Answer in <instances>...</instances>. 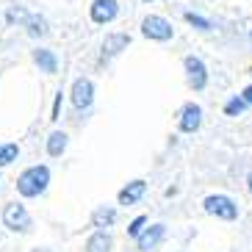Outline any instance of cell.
Wrapping results in <instances>:
<instances>
[{"instance_id":"1","label":"cell","mask_w":252,"mask_h":252,"mask_svg":"<svg viewBox=\"0 0 252 252\" xmlns=\"http://www.w3.org/2000/svg\"><path fill=\"white\" fill-rule=\"evenodd\" d=\"M50 183V169L47 166H31L17 178V191L23 197H39Z\"/></svg>"},{"instance_id":"2","label":"cell","mask_w":252,"mask_h":252,"mask_svg":"<svg viewBox=\"0 0 252 252\" xmlns=\"http://www.w3.org/2000/svg\"><path fill=\"white\" fill-rule=\"evenodd\" d=\"M205 211L208 214L219 216V219H227V222H233L238 216V208L236 202L230 200V197H224V194H214V197H208L205 200Z\"/></svg>"},{"instance_id":"3","label":"cell","mask_w":252,"mask_h":252,"mask_svg":"<svg viewBox=\"0 0 252 252\" xmlns=\"http://www.w3.org/2000/svg\"><path fill=\"white\" fill-rule=\"evenodd\" d=\"M141 33L147 39H156V42H166V39H172V25L163 20V17H147L144 23H141Z\"/></svg>"},{"instance_id":"4","label":"cell","mask_w":252,"mask_h":252,"mask_svg":"<svg viewBox=\"0 0 252 252\" xmlns=\"http://www.w3.org/2000/svg\"><path fill=\"white\" fill-rule=\"evenodd\" d=\"M92 100H94V86H92L89 78H78L72 86V105L75 108H89Z\"/></svg>"},{"instance_id":"5","label":"cell","mask_w":252,"mask_h":252,"mask_svg":"<svg viewBox=\"0 0 252 252\" xmlns=\"http://www.w3.org/2000/svg\"><path fill=\"white\" fill-rule=\"evenodd\" d=\"M3 222H6V227H11V230H28L31 227V216H28V211H25L23 205H8L6 211H3Z\"/></svg>"},{"instance_id":"6","label":"cell","mask_w":252,"mask_h":252,"mask_svg":"<svg viewBox=\"0 0 252 252\" xmlns=\"http://www.w3.org/2000/svg\"><path fill=\"white\" fill-rule=\"evenodd\" d=\"M186 72H189V83H191V89H197V92L205 89L208 72H205V64H202L200 59L189 56V59H186Z\"/></svg>"},{"instance_id":"7","label":"cell","mask_w":252,"mask_h":252,"mask_svg":"<svg viewBox=\"0 0 252 252\" xmlns=\"http://www.w3.org/2000/svg\"><path fill=\"white\" fill-rule=\"evenodd\" d=\"M117 0H94L92 3V20H94L97 25H105L111 23L114 17H117Z\"/></svg>"},{"instance_id":"8","label":"cell","mask_w":252,"mask_h":252,"mask_svg":"<svg viewBox=\"0 0 252 252\" xmlns=\"http://www.w3.org/2000/svg\"><path fill=\"white\" fill-rule=\"evenodd\" d=\"M200 122H202V108L189 103L183 108V114H180V130H183V133H194V130L200 127Z\"/></svg>"},{"instance_id":"9","label":"cell","mask_w":252,"mask_h":252,"mask_svg":"<svg viewBox=\"0 0 252 252\" xmlns=\"http://www.w3.org/2000/svg\"><path fill=\"white\" fill-rule=\"evenodd\" d=\"M144 191H147V183H144V180L127 183L125 189L119 191V205H133V202H139L141 197H144Z\"/></svg>"},{"instance_id":"10","label":"cell","mask_w":252,"mask_h":252,"mask_svg":"<svg viewBox=\"0 0 252 252\" xmlns=\"http://www.w3.org/2000/svg\"><path fill=\"white\" fill-rule=\"evenodd\" d=\"M130 45V36L127 33H108L105 36V42H103V56H117V53H122L125 47Z\"/></svg>"},{"instance_id":"11","label":"cell","mask_w":252,"mask_h":252,"mask_svg":"<svg viewBox=\"0 0 252 252\" xmlns=\"http://www.w3.org/2000/svg\"><path fill=\"white\" fill-rule=\"evenodd\" d=\"M163 236H166L163 224H153V230H147V233H141V236H139V250H144V252L156 250V247L161 244Z\"/></svg>"},{"instance_id":"12","label":"cell","mask_w":252,"mask_h":252,"mask_svg":"<svg viewBox=\"0 0 252 252\" xmlns=\"http://www.w3.org/2000/svg\"><path fill=\"white\" fill-rule=\"evenodd\" d=\"M111 236L105 233V230H100V233H94V236L86 241V252H111Z\"/></svg>"},{"instance_id":"13","label":"cell","mask_w":252,"mask_h":252,"mask_svg":"<svg viewBox=\"0 0 252 252\" xmlns=\"http://www.w3.org/2000/svg\"><path fill=\"white\" fill-rule=\"evenodd\" d=\"M64 150H67V133H61V130L50 133V139H47V153H50L53 158H59Z\"/></svg>"},{"instance_id":"14","label":"cell","mask_w":252,"mask_h":252,"mask_svg":"<svg viewBox=\"0 0 252 252\" xmlns=\"http://www.w3.org/2000/svg\"><path fill=\"white\" fill-rule=\"evenodd\" d=\"M33 61H36L45 72H56V69H59V61H56V56H53L50 50H33Z\"/></svg>"},{"instance_id":"15","label":"cell","mask_w":252,"mask_h":252,"mask_svg":"<svg viewBox=\"0 0 252 252\" xmlns=\"http://www.w3.org/2000/svg\"><path fill=\"white\" fill-rule=\"evenodd\" d=\"M114 219H117L114 208H97L94 211V227H111Z\"/></svg>"},{"instance_id":"16","label":"cell","mask_w":252,"mask_h":252,"mask_svg":"<svg viewBox=\"0 0 252 252\" xmlns=\"http://www.w3.org/2000/svg\"><path fill=\"white\" fill-rule=\"evenodd\" d=\"M17 156H20V147L17 144H0V166H8Z\"/></svg>"},{"instance_id":"17","label":"cell","mask_w":252,"mask_h":252,"mask_svg":"<svg viewBox=\"0 0 252 252\" xmlns=\"http://www.w3.org/2000/svg\"><path fill=\"white\" fill-rule=\"evenodd\" d=\"M28 33L31 36H42V33H47V25L42 17H28Z\"/></svg>"},{"instance_id":"18","label":"cell","mask_w":252,"mask_h":252,"mask_svg":"<svg viewBox=\"0 0 252 252\" xmlns=\"http://www.w3.org/2000/svg\"><path fill=\"white\" fill-rule=\"evenodd\" d=\"M247 105H250V103H247L244 97H233V100H230V103L224 105V111H227L230 117H236V114H241V111H244Z\"/></svg>"},{"instance_id":"19","label":"cell","mask_w":252,"mask_h":252,"mask_svg":"<svg viewBox=\"0 0 252 252\" xmlns=\"http://www.w3.org/2000/svg\"><path fill=\"white\" fill-rule=\"evenodd\" d=\"M144 224H147V219H144V216H139V219H133V222H130V227H127V236L139 238V236H141V230H144Z\"/></svg>"},{"instance_id":"20","label":"cell","mask_w":252,"mask_h":252,"mask_svg":"<svg viewBox=\"0 0 252 252\" xmlns=\"http://www.w3.org/2000/svg\"><path fill=\"white\" fill-rule=\"evenodd\" d=\"M17 20H20V23H28V11H25V8H11V11H8V23H17Z\"/></svg>"},{"instance_id":"21","label":"cell","mask_w":252,"mask_h":252,"mask_svg":"<svg viewBox=\"0 0 252 252\" xmlns=\"http://www.w3.org/2000/svg\"><path fill=\"white\" fill-rule=\"evenodd\" d=\"M186 20H189L191 25H197L200 31H208V28H211V23H208V20H202V17H197V14H186Z\"/></svg>"},{"instance_id":"22","label":"cell","mask_w":252,"mask_h":252,"mask_svg":"<svg viewBox=\"0 0 252 252\" xmlns=\"http://www.w3.org/2000/svg\"><path fill=\"white\" fill-rule=\"evenodd\" d=\"M59 108H61V94L56 97V105H53V117L50 119H59Z\"/></svg>"},{"instance_id":"23","label":"cell","mask_w":252,"mask_h":252,"mask_svg":"<svg viewBox=\"0 0 252 252\" xmlns=\"http://www.w3.org/2000/svg\"><path fill=\"white\" fill-rule=\"evenodd\" d=\"M241 97H244L247 103H250V105H252V86H247V89H244V94H241Z\"/></svg>"},{"instance_id":"24","label":"cell","mask_w":252,"mask_h":252,"mask_svg":"<svg viewBox=\"0 0 252 252\" xmlns=\"http://www.w3.org/2000/svg\"><path fill=\"white\" fill-rule=\"evenodd\" d=\"M247 186H250V191H252V175H250V178H247Z\"/></svg>"},{"instance_id":"25","label":"cell","mask_w":252,"mask_h":252,"mask_svg":"<svg viewBox=\"0 0 252 252\" xmlns=\"http://www.w3.org/2000/svg\"><path fill=\"white\" fill-rule=\"evenodd\" d=\"M36 252H47V250H36Z\"/></svg>"},{"instance_id":"26","label":"cell","mask_w":252,"mask_h":252,"mask_svg":"<svg viewBox=\"0 0 252 252\" xmlns=\"http://www.w3.org/2000/svg\"><path fill=\"white\" fill-rule=\"evenodd\" d=\"M144 3H153V0H144Z\"/></svg>"}]
</instances>
